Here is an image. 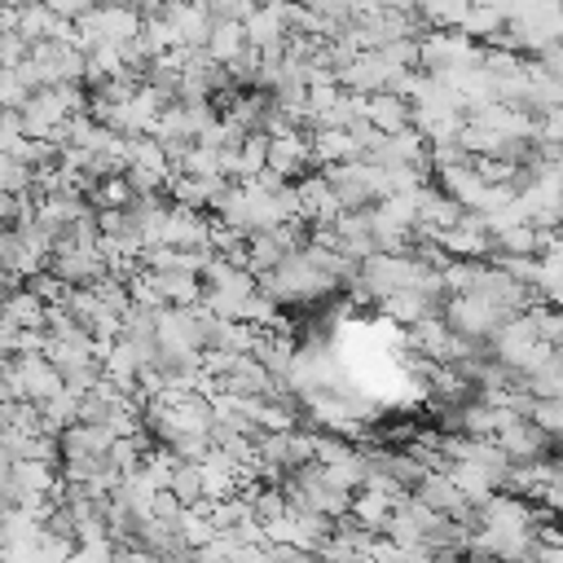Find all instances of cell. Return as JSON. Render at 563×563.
Instances as JSON below:
<instances>
[{
	"instance_id": "6da1fadb",
	"label": "cell",
	"mask_w": 563,
	"mask_h": 563,
	"mask_svg": "<svg viewBox=\"0 0 563 563\" xmlns=\"http://www.w3.org/2000/svg\"><path fill=\"white\" fill-rule=\"evenodd\" d=\"M334 286H339V277L325 273V268L312 260L308 246L290 251L277 268L260 273V290H268L277 303H317V299L334 295Z\"/></svg>"
},
{
	"instance_id": "7a4b0ae2",
	"label": "cell",
	"mask_w": 563,
	"mask_h": 563,
	"mask_svg": "<svg viewBox=\"0 0 563 563\" xmlns=\"http://www.w3.org/2000/svg\"><path fill=\"white\" fill-rule=\"evenodd\" d=\"M330 185L339 189V198L347 207H374L378 198L391 194V167L374 163V158H347V163H330L325 167Z\"/></svg>"
},
{
	"instance_id": "3957f363",
	"label": "cell",
	"mask_w": 563,
	"mask_h": 563,
	"mask_svg": "<svg viewBox=\"0 0 563 563\" xmlns=\"http://www.w3.org/2000/svg\"><path fill=\"white\" fill-rule=\"evenodd\" d=\"M444 317H449L453 330H462V334H471V339H479V343H493V334H497L510 317H519V312H506L501 303H493V299L479 295V290H462V295H449V299H444Z\"/></svg>"
},
{
	"instance_id": "277c9868",
	"label": "cell",
	"mask_w": 563,
	"mask_h": 563,
	"mask_svg": "<svg viewBox=\"0 0 563 563\" xmlns=\"http://www.w3.org/2000/svg\"><path fill=\"white\" fill-rule=\"evenodd\" d=\"M312 163H317V158H312V132L290 128V132L268 136V167H277L286 180H290V176H303Z\"/></svg>"
},
{
	"instance_id": "5b68a950",
	"label": "cell",
	"mask_w": 563,
	"mask_h": 563,
	"mask_svg": "<svg viewBox=\"0 0 563 563\" xmlns=\"http://www.w3.org/2000/svg\"><path fill=\"white\" fill-rule=\"evenodd\" d=\"M493 440H497L515 462H532V457H545V453H550V440H554V435H550L537 418H510Z\"/></svg>"
},
{
	"instance_id": "8992f818",
	"label": "cell",
	"mask_w": 563,
	"mask_h": 563,
	"mask_svg": "<svg viewBox=\"0 0 563 563\" xmlns=\"http://www.w3.org/2000/svg\"><path fill=\"white\" fill-rule=\"evenodd\" d=\"M211 224H216V216H202V207H189V202L172 198L163 242H172V246H211Z\"/></svg>"
},
{
	"instance_id": "52a82bcc",
	"label": "cell",
	"mask_w": 563,
	"mask_h": 563,
	"mask_svg": "<svg viewBox=\"0 0 563 563\" xmlns=\"http://www.w3.org/2000/svg\"><path fill=\"white\" fill-rule=\"evenodd\" d=\"M62 374H70V369H79V365H92V361H101V352H97V339H92V330L84 325V330H75V334H48V352H44Z\"/></svg>"
},
{
	"instance_id": "ba28073f",
	"label": "cell",
	"mask_w": 563,
	"mask_h": 563,
	"mask_svg": "<svg viewBox=\"0 0 563 563\" xmlns=\"http://www.w3.org/2000/svg\"><path fill=\"white\" fill-rule=\"evenodd\" d=\"M361 154H365V141L356 136V128H312V158H317V167L347 163V158H361Z\"/></svg>"
},
{
	"instance_id": "9c48e42d",
	"label": "cell",
	"mask_w": 563,
	"mask_h": 563,
	"mask_svg": "<svg viewBox=\"0 0 563 563\" xmlns=\"http://www.w3.org/2000/svg\"><path fill=\"white\" fill-rule=\"evenodd\" d=\"M435 185H440L449 198H457L462 207H479L484 194H488V180H484V172L475 167V158H471V163L440 167V172H435Z\"/></svg>"
},
{
	"instance_id": "30bf717a",
	"label": "cell",
	"mask_w": 563,
	"mask_h": 563,
	"mask_svg": "<svg viewBox=\"0 0 563 563\" xmlns=\"http://www.w3.org/2000/svg\"><path fill=\"white\" fill-rule=\"evenodd\" d=\"M365 119H369L378 132H400V128L413 123V101L400 97V92H391V88L369 92V101H365Z\"/></svg>"
},
{
	"instance_id": "8fae6325",
	"label": "cell",
	"mask_w": 563,
	"mask_h": 563,
	"mask_svg": "<svg viewBox=\"0 0 563 563\" xmlns=\"http://www.w3.org/2000/svg\"><path fill=\"white\" fill-rule=\"evenodd\" d=\"M444 299H431L422 286H400V290H391V295H383L378 299V308H383V317H391V321H400V325H413V321H422L431 308H440Z\"/></svg>"
},
{
	"instance_id": "7c38bea8",
	"label": "cell",
	"mask_w": 563,
	"mask_h": 563,
	"mask_svg": "<svg viewBox=\"0 0 563 563\" xmlns=\"http://www.w3.org/2000/svg\"><path fill=\"white\" fill-rule=\"evenodd\" d=\"M391 510H396V497H391V493L361 484V488L352 493V510H347V515H352L356 523H365V528L383 532V528H387V519H391Z\"/></svg>"
},
{
	"instance_id": "4fadbf2b",
	"label": "cell",
	"mask_w": 563,
	"mask_h": 563,
	"mask_svg": "<svg viewBox=\"0 0 563 563\" xmlns=\"http://www.w3.org/2000/svg\"><path fill=\"white\" fill-rule=\"evenodd\" d=\"M4 321L9 325H22V330H44L48 325V303L31 286H18L4 299Z\"/></svg>"
},
{
	"instance_id": "5bb4252c",
	"label": "cell",
	"mask_w": 563,
	"mask_h": 563,
	"mask_svg": "<svg viewBox=\"0 0 563 563\" xmlns=\"http://www.w3.org/2000/svg\"><path fill=\"white\" fill-rule=\"evenodd\" d=\"M154 286H158V295L167 303H198L207 295V282L198 273H189V268H163V273H154Z\"/></svg>"
},
{
	"instance_id": "9a60e30c",
	"label": "cell",
	"mask_w": 563,
	"mask_h": 563,
	"mask_svg": "<svg viewBox=\"0 0 563 563\" xmlns=\"http://www.w3.org/2000/svg\"><path fill=\"white\" fill-rule=\"evenodd\" d=\"M207 48H211V57L216 62H238L246 48H251V35H246V22H238V18H220L216 22V31H211V40H207Z\"/></svg>"
},
{
	"instance_id": "2e32d148",
	"label": "cell",
	"mask_w": 563,
	"mask_h": 563,
	"mask_svg": "<svg viewBox=\"0 0 563 563\" xmlns=\"http://www.w3.org/2000/svg\"><path fill=\"white\" fill-rule=\"evenodd\" d=\"M79 391H70V387H62V391H53L44 405H40V413H44V431H66L70 422H79Z\"/></svg>"
},
{
	"instance_id": "e0dca14e",
	"label": "cell",
	"mask_w": 563,
	"mask_h": 563,
	"mask_svg": "<svg viewBox=\"0 0 563 563\" xmlns=\"http://www.w3.org/2000/svg\"><path fill=\"white\" fill-rule=\"evenodd\" d=\"M501 26H506V13H501L493 0H475V4H471V13L462 18V31H466L471 40H479V44H488Z\"/></svg>"
},
{
	"instance_id": "ac0fdd59",
	"label": "cell",
	"mask_w": 563,
	"mask_h": 563,
	"mask_svg": "<svg viewBox=\"0 0 563 563\" xmlns=\"http://www.w3.org/2000/svg\"><path fill=\"white\" fill-rule=\"evenodd\" d=\"M471 4H475V0H418V13H422V22H427V31H431V26L453 31V26H462V18L471 13Z\"/></svg>"
},
{
	"instance_id": "d6986e66",
	"label": "cell",
	"mask_w": 563,
	"mask_h": 563,
	"mask_svg": "<svg viewBox=\"0 0 563 563\" xmlns=\"http://www.w3.org/2000/svg\"><path fill=\"white\" fill-rule=\"evenodd\" d=\"M264 167H268V132H246V141L238 150V180H251Z\"/></svg>"
},
{
	"instance_id": "ffe728a7",
	"label": "cell",
	"mask_w": 563,
	"mask_h": 563,
	"mask_svg": "<svg viewBox=\"0 0 563 563\" xmlns=\"http://www.w3.org/2000/svg\"><path fill=\"white\" fill-rule=\"evenodd\" d=\"M92 202L97 207H132L136 202V189H132V180L119 172V176H101L97 185H92Z\"/></svg>"
},
{
	"instance_id": "44dd1931",
	"label": "cell",
	"mask_w": 563,
	"mask_h": 563,
	"mask_svg": "<svg viewBox=\"0 0 563 563\" xmlns=\"http://www.w3.org/2000/svg\"><path fill=\"white\" fill-rule=\"evenodd\" d=\"M185 506L189 501H198V497H207L202 493V462H189V457H180L176 462V471H172V484H167Z\"/></svg>"
},
{
	"instance_id": "7402d4cb",
	"label": "cell",
	"mask_w": 563,
	"mask_h": 563,
	"mask_svg": "<svg viewBox=\"0 0 563 563\" xmlns=\"http://www.w3.org/2000/svg\"><path fill=\"white\" fill-rule=\"evenodd\" d=\"M528 317H532V325H537V334H541L545 343L563 347V308H559V303H550V299H537V303L528 308Z\"/></svg>"
},
{
	"instance_id": "603a6c76",
	"label": "cell",
	"mask_w": 563,
	"mask_h": 563,
	"mask_svg": "<svg viewBox=\"0 0 563 563\" xmlns=\"http://www.w3.org/2000/svg\"><path fill=\"white\" fill-rule=\"evenodd\" d=\"M35 185V167L18 154H4L0 158V194H26Z\"/></svg>"
},
{
	"instance_id": "cb8c5ba5",
	"label": "cell",
	"mask_w": 563,
	"mask_h": 563,
	"mask_svg": "<svg viewBox=\"0 0 563 563\" xmlns=\"http://www.w3.org/2000/svg\"><path fill=\"white\" fill-rule=\"evenodd\" d=\"M26 53H31V40H26L22 31H4V35H0V57H4V66H18Z\"/></svg>"
},
{
	"instance_id": "d4e9b609",
	"label": "cell",
	"mask_w": 563,
	"mask_h": 563,
	"mask_svg": "<svg viewBox=\"0 0 563 563\" xmlns=\"http://www.w3.org/2000/svg\"><path fill=\"white\" fill-rule=\"evenodd\" d=\"M44 4H48L53 13H62V18H75V22H79V18H84L88 9H97L101 0H44Z\"/></svg>"
},
{
	"instance_id": "484cf974",
	"label": "cell",
	"mask_w": 563,
	"mask_h": 563,
	"mask_svg": "<svg viewBox=\"0 0 563 563\" xmlns=\"http://www.w3.org/2000/svg\"><path fill=\"white\" fill-rule=\"evenodd\" d=\"M383 4H400V9H418V0H383Z\"/></svg>"
}]
</instances>
